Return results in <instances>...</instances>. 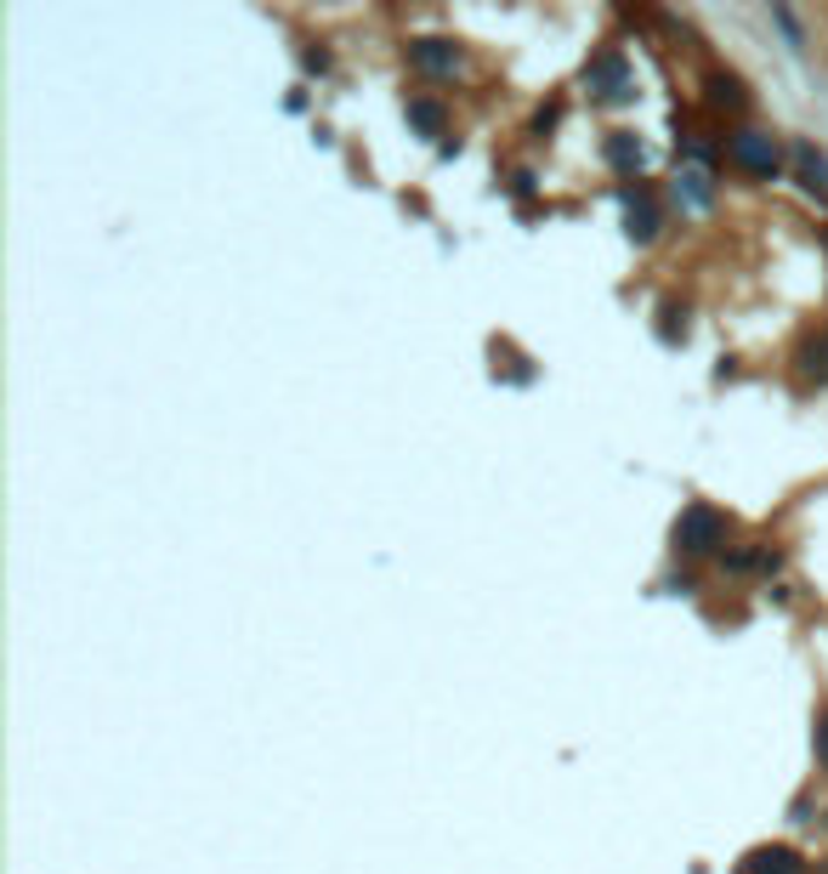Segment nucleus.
Listing matches in <instances>:
<instances>
[{
	"label": "nucleus",
	"mask_w": 828,
	"mask_h": 874,
	"mask_svg": "<svg viewBox=\"0 0 828 874\" xmlns=\"http://www.w3.org/2000/svg\"><path fill=\"white\" fill-rule=\"evenodd\" d=\"M721 540H726V517L715 506H687L681 522H675V552L687 557H710Z\"/></svg>",
	"instance_id": "1"
},
{
	"label": "nucleus",
	"mask_w": 828,
	"mask_h": 874,
	"mask_svg": "<svg viewBox=\"0 0 828 874\" xmlns=\"http://www.w3.org/2000/svg\"><path fill=\"white\" fill-rule=\"evenodd\" d=\"M585 86L596 97H608V103H624V97H636V80H630V63L624 52H601L590 68H585Z\"/></svg>",
	"instance_id": "2"
},
{
	"label": "nucleus",
	"mask_w": 828,
	"mask_h": 874,
	"mask_svg": "<svg viewBox=\"0 0 828 874\" xmlns=\"http://www.w3.org/2000/svg\"><path fill=\"white\" fill-rule=\"evenodd\" d=\"M726 154H733V165H743L749 177H777V142L766 131H738Z\"/></svg>",
	"instance_id": "3"
},
{
	"label": "nucleus",
	"mask_w": 828,
	"mask_h": 874,
	"mask_svg": "<svg viewBox=\"0 0 828 874\" xmlns=\"http://www.w3.org/2000/svg\"><path fill=\"white\" fill-rule=\"evenodd\" d=\"M409 63L415 68H425V74H455V63H460V52L448 40H432V35H420V40H409Z\"/></svg>",
	"instance_id": "4"
},
{
	"label": "nucleus",
	"mask_w": 828,
	"mask_h": 874,
	"mask_svg": "<svg viewBox=\"0 0 828 874\" xmlns=\"http://www.w3.org/2000/svg\"><path fill=\"white\" fill-rule=\"evenodd\" d=\"M743 874H806V863H800V852H789V846H755V852L743 858Z\"/></svg>",
	"instance_id": "5"
},
{
	"label": "nucleus",
	"mask_w": 828,
	"mask_h": 874,
	"mask_svg": "<svg viewBox=\"0 0 828 874\" xmlns=\"http://www.w3.org/2000/svg\"><path fill=\"white\" fill-rule=\"evenodd\" d=\"M659 233V205L647 199V188L630 193V239H652Z\"/></svg>",
	"instance_id": "6"
},
{
	"label": "nucleus",
	"mask_w": 828,
	"mask_h": 874,
	"mask_svg": "<svg viewBox=\"0 0 828 874\" xmlns=\"http://www.w3.org/2000/svg\"><path fill=\"white\" fill-rule=\"evenodd\" d=\"M608 160H613L619 170H641V160H647V154H641V142H636L630 131H613V142H608Z\"/></svg>",
	"instance_id": "7"
},
{
	"label": "nucleus",
	"mask_w": 828,
	"mask_h": 874,
	"mask_svg": "<svg viewBox=\"0 0 828 874\" xmlns=\"http://www.w3.org/2000/svg\"><path fill=\"white\" fill-rule=\"evenodd\" d=\"M794 165H800V182H806L812 193L828 188V160L823 154H812V148H794Z\"/></svg>",
	"instance_id": "8"
},
{
	"label": "nucleus",
	"mask_w": 828,
	"mask_h": 874,
	"mask_svg": "<svg viewBox=\"0 0 828 874\" xmlns=\"http://www.w3.org/2000/svg\"><path fill=\"white\" fill-rule=\"evenodd\" d=\"M710 103L715 109H743V86L726 80V74H715V80H710Z\"/></svg>",
	"instance_id": "9"
},
{
	"label": "nucleus",
	"mask_w": 828,
	"mask_h": 874,
	"mask_svg": "<svg viewBox=\"0 0 828 874\" xmlns=\"http://www.w3.org/2000/svg\"><path fill=\"white\" fill-rule=\"evenodd\" d=\"M409 119L420 125L425 137H437V131H443V109H437V103H409Z\"/></svg>",
	"instance_id": "10"
},
{
	"label": "nucleus",
	"mask_w": 828,
	"mask_h": 874,
	"mask_svg": "<svg viewBox=\"0 0 828 874\" xmlns=\"http://www.w3.org/2000/svg\"><path fill=\"white\" fill-rule=\"evenodd\" d=\"M806 375H817V381H828V335H817L806 346Z\"/></svg>",
	"instance_id": "11"
},
{
	"label": "nucleus",
	"mask_w": 828,
	"mask_h": 874,
	"mask_svg": "<svg viewBox=\"0 0 828 874\" xmlns=\"http://www.w3.org/2000/svg\"><path fill=\"white\" fill-rule=\"evenodd\" d=\"M817 761H823V767H828V715H823V721H817Z\"/></svg>",
	"instance_id": "12"
}]
</instances>
